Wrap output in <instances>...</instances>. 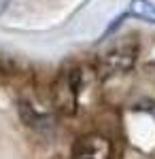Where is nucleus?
Returning a JSON list of instances; mask_svg holds the SVG:
<instances>
[{
	"instance_id": "20e7f679",
	"label": "nucleus",
	"mask_w": 155,
	"mask_h": 159,
	"mask_svg": "<svg viewBox=\"0 0 155 159\" xmlns=\"http://www.w3.org/2000/svg\"><path fill=\"white\" fill-rule=\"evenodd\" d=\"M138 19V21H144V24H155V2L153 0H130L128 9L121 13V17L115 19V24L108 28V32H113L117 25L123 21V19Z\"/></svg>"
},
{
	"instance_id": "f257e3e1",
	"label": "nucleus",
	"mask_w": 155,
	"mask_h": 159,
	"mask_svg": "<svg viewBox=\"0 0 155 159\" xmlns=\"http://www.w3.org/2000/svg\"><path fill=\"white\" fill-rule=\"evenodd\" d=\"M81 81H83V74H81V68H77V66H66L55 74L49 93H51L53 108L58 112L66 115V117H72L79 110Z\"/></svg>"
},
{
	"instance_id": "423d86ee",
	"label": "nucleus",
	"mask_w": 155,
	"mask_h": 159,
	"mask_svg": "<svg viewBox=\"0 0 155 159\" xmlns=\"http://www.w3.org/2000/svg\"><path fill=\"white\" fill-rule=\"evenodd\" d=\"M9 4H11V0H0V15L9 9Z\"/></svg>"
},
{
	"instance_id": "39448f33",
	"label": "nucleus",
	"mask_w": 155,
	"mask_h": 159,
	"mask_svg": "<svg viewBox=\"0 0 155 159\" xmlns=\"http://www.w3.org/2000/svg\"><path fill=\"white\" fill-rule=\"evenodd\" d=\"M19 66L15 64L13 60L9 57H4V55H0V83H7V81H13V79H17L19 76Z\"/></svg>"
},
{
	"instance_id": "0eeeda50",
	"label": "nucleus",
	"mask_w": 155,
	"mask_h": 159,
	"mask_svg": "<svg viewBox=\"0 0 155 159\" xmlns=\"http://www.w3.org/2000/svg\"><path fill=\"white\" fill-rule=\"evenodd\" d=\"M149 70H151V74H153V76H155V60L151 61V64H149Z\"/></svg>"
},
{
	"instance_id": "7ed1b4c3",
	"label": "nucleus",
	"mask_w": 155,
	"mask_h": 159,
	"mask_svg": "<svg viewBox=\"0 0 155 159\" xmlns=\"http://www.w3.org/2000/svg\"><path fill=\"white\" fill-rule=\"evenodd\" d=\"M70 159H113V142L102 134H85L72 144Z\"/></svg>"
},
{
	"instance_id": "f03ea898",
	"label": "nucleus",
	"mask_w": 155,
	"mask_h": 159,
	"mask_svg": "<svg viewBox=\"0 0 155 159\" xmlns=\"http://www.w3.org/2000/svg\"><path fill=\"white\" fill-rule=\"evenodd\" d=\"M138 57V43L130 38H123L121 43L113 45L98 57V74L100 79H110L117 74L130 72Z\"/></svg>"
}]
</instances>
